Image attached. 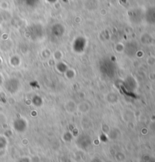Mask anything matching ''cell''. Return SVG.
Listing matches in <instances>:
<instances>
[{
    "label": "cell",
    "instance_id": "6da1fadb",
    "mask_svg": "<svg viewBox=\"0 0 155 162\" xmlns=\"http://www.w3.org/2000/svg\"><path fill=\"white\" fill-rule=\"evenodd\" d=\"M76 144H77L78 146H80L81 149H86V148L90 146L91 144L90 138H85V137H84V140L79 138L78 142L76 141Z\"/></svg>",
    "mask_w": 155,
    "mask_h": 162
},
{
    "label": "cell",
    "instance_id": "7a4b0ae2",
    "mask_svg": "<svg viewBox=\"0 0 155 162\" xmlns=\"http://www.w3.org/2000/svg\"><path fill=\"white\" fill-rule=\"evenodd\" d=\"M5 139V138H3V137H0V149H3L6 146L7 142Z\"/></svg>",
    "mask_w": 155,
    "mask_h": 162
},
{
    "label": "cell",
    "instance_id": "3957f363",
    "mask_svg": "<svg viewBox=\"0 0 155 162\" xmlns=\"http://www.w3.org/2000/svg\"><path fill=\"white\" fill-rule=\"evenodd\" d=\"M19 162H30V161L29 158H21L20 161H19Z\"/></svg>",
    "mask_w": 155,
    "mask_h": 162
},
{
    "label": "cell",
    "instance_id": "277c9868",
    "mask_svg": "<svg viewBox=\"0 0 155 162\" xmlns=\"http://www.w3.org/2000/svg\"><path fill=\"white\" fill-rule=\"evenodd\" d=\"M92 162H102V161H101L100 159H98V158H97V159H94V160H92Z\"/></svg>",
    "mask_w": 155,
    "mask_h": 162
}]
</instances>
